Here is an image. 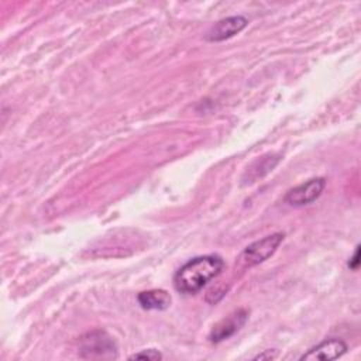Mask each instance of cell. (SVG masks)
Here are the masks:
<instances>
[{"mask_svg": "<svg viewBox=\"0 0 361 361\" xmlns=\"http://www.w3.org/2000/svg\"><path fill=\"white\" fill-rule=\"evenodd\" d=\"M224 269V259L217 254L197 255L186 261L173 275V288L182 295L200 292Z\"/></svg>", "mask_w": 361, "mask_h": 361, "instance_id": "obj_1", "label": "cell"}, {"mask_svg": "<svg viewBox=\"0 0 361 361\" xmlns=\"http://www.w3.org/2000/svg\"><path fill=\"white\" fill-rule=\"evenodd\" d=\"M283 238H285L283 233H272L269 235L262 237L261 240H257L248 244L237 257L235 271L238 269L243 272L267 261L269 257L275 254L278 247L282 244Z\"/></svg>", "mask_w": 361, "mask_h": 361, "instance_id": "obj_2", "label": "cell"}, {"mask_svg": "<svg viewBox=\"0 0 361 361\" xmlns=\"http://www.w3.org/2000/svg\"><path fill=\"white\" fill-rule=\"evenodd\" d=\"M80 357L86 360L117 358V345L103 330H93L80 338Z\"/></svg>", "mask_w": 361, "mask_h": 361, "instance_id": "obj_3", "label": "cell"}, {"mask_svg": "<svg viewBox=\"0 0 361 361\" xmlns=\"http://www.w3.org/2000/svg\"><path fill=\"white\" fill-rule=\"evenodd\" d=\"M326 188V179L323 176L307 179L306 182L289 189L283 197V202L293 207H300L317 200Z\"/></svg>", "mask_w": 361, "mask_h": 361, "instance_id": "obj_4", "label": "cell"}, {"mask_svg": "<svg viewBox=\"0 0 361 361\" xmlns=\"http://www.w3.org/2000/svg\"><path fill=\"white\" fill-rule=\"evenodd\" d=\"M248 320V310L241 307L237 309L234 312H231L230 314H227L226 317H223L220 322H217L213 329L209 333V340L212 343H220L223 340L230 338L231 336H234L237 331H240L243 329V326L247 323Z\"/></svg>", "mask_w": 361, "mask_h": 361, "instance_id": "obj_5", "label": "cell"}, {"mask_svg": "<svg viewBox=\"0 0 361 361\" xmlns=\"http://www.w3.org/2000/svg\"><path fill=\"white\" fill-rule=\"evenodd\" d=\"M348 350V345L344 340L331 337L320 341L319 344L313 345L309 348L303 355H300L299 360L302 361H314V360H323V361H330V360H337L343 357Z\"/></svg>", "mask_w": 361, "mask_h": 361, "instance_id": "obj_6", "label": "cell"}, {"mask_svg": "<svg viewBox=\"0 0 361 361\" xmlns=\"http://www.w3.org/2000/svg\"><path fill=\"white\" fill-rule=\"evenodd\" d=\"M248 24V20L244 16H231L216 21L204 35V39L209 42H220L228 39L238 32H241Z\"/></svg>", "mask_w": 361, "mask_h": 361, "instance_id": "obj_7", "label": "cell"}, {"mask_svg": "<svg viewBox=\"0 0 361 361\" xmlns=\"http://www.w3.org/2000/svg\"><path fill=\"white\" fill-rule=\"evenodd\" d=\"M171 300V295L165 289H149L137 295V302L144 310H165Z\"/></svg>", "mask_w": 361, "mask_h": 361, "instance_id": "obj_8", "label": "cell"}, {"mask_svg": "<svg viewBox=\"0 0 361 361\" xmlns=\"http://www.w3.org/2000/svg\"><path fill=\"white\" fill-rule=\"evenodd\" d=\"M281 157L275 155V154H268L265 157H261L259 159H257L255 162H252V165L247 169L245 176L247 179H250L248 182H254L258 178H262L264 175H267L268 172H271L276 164L279 162Z\"/></svg>", "mask_w": 361, "mask_h": 361, "instance_id": "obj_9", "label": "cell"}, {"mask_svg": "<svg viewBox=\"0 0 361 361\" xmlns=\"http://www.w3.org/2000/svg\"><path fill=\"white\" fill-rule=\"evenodd\" d=\"M128 360H148V361H158L162 360V354L155 348L141 350L138 353H134L128 357Z\"/></svg>", "mask_w": 361, "mask_h": 361, "instance_id": "obj_10", "label": "cell"}, {"mask_svg": "<svg viewBox=\"0 0 361 361\" xmlns=\"http://www.w3.org/2000/svg\"><path fill=\"white\" fill-rule=\"evenodd\" d=\"M358 265H360V245L355 247L354 254H353V257H351L350 261H348V268L353 269V271H357V269H358Z\"/></svg>", "mask_w": 361, "mask_h": 361, "instance_id": "obj_11", "label": "cell"}, {"mask_svg": "<svg viewBox=\"0 0 361 361\" xmlns=\"http://www.w3.org/2000/svg\"><path fill=\"white\" fill-rule=\"evenodd\" d=\"M276 357H278V351L276 350H265L264 353L255 355L254 360H274Z\"/></svg>", "mask_w": 361, "mask_h": 361, "instance_id": "obj_12", "label": "cell"}]
</instances>
